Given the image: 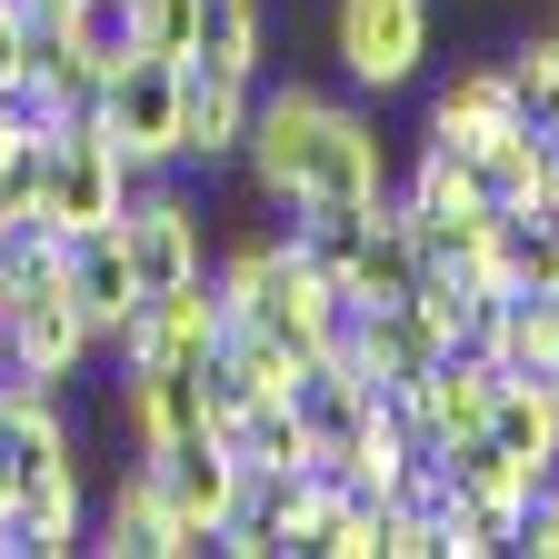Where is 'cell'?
<instances>
[{
  "instance_id": "d4e9b609",
  "label": "cell",
  "mask_w": 559,
  "mask_h": 559,
  "mask_svg": "<svg viewBox=\"0 0 559 559\" xmlns=\"http://www.w3.org/2000/svg\"><path fill=\"white\" fill-rule=\"evenodd\" d=\"M539 21H549V31H559V0H549V11H539Z\"/></svg>"
},
{
  "instance_id": "30bf717a",
  "label": "cell",
  "mask_w": 559,
  "mask_h": 559,
  "mask_svg": "<svg viewBox=\"0 0 559 559\" xmlns=\"http://www.w3.org/2000/svg\"><path fill=\"white\" fill-rule=\"evenodd\" d=\"M81 549H110V559H170V500H160V479L140 469V460L110 479V500H100V520H91Z\"/></svg>"
},
{
  "instance_id": "277c9868",
  "label": "cell",
  "mask_w": 559,
  "mask_h": 559,
  "mask_svg": "<svg viewBox=\"0 0 559 559\" xmlns=\"http://www.w3.org/2000/svg\"><path fill=\"white\" fill-rule=\"evenodd\" d=\"M100 130L120 160H180L170 130H180V60H151V50H120L110 81H100Z\"/></svg>"
},
{
  "instance_id": "ffe728a7",
  "label": "cell",
  "mask_w": 559,
  "mask_h": 559,
  "mask_svg": "<svg viewBox=\"0 0 559 559\" xmlns=\"http://www.w3.org/2000/svg\"><path fill=\"white\" fill-rule=\"evenodd\" d=\"M510 559H559V479H539L510 510Z\"/></svg>"
},
{
  "instance_id": "ac0fdd59",
  "label": "cell",
  "mask_w": 559,
  "mask_h": 559,
  "mask_svg": "<svg viewBox=\"0 0 559 559\" xmlns=\"http://www.w3.org/2000/svg\"><path fill=\"white\" fill-rule=\"evenodd\" d=\"M50 190V140H0V221H40Z\"/></svg>"
},
{
  "instance_id": "7c38bea8",
  "label": "cell",
  "mask_w": 559,
  "mask_h": 559,
  "mask_svg": "<svg viewBox=\"0 0 559 559\" xmlns=\"http://www.w3.org/2000/svg\"><path fill=\"white\" fill-rule=\"evenodd\" d=\"M489 440L530 469H559V380H520L500 370V400H489Z\"/></svg>"
},
{
  "instance_id": "44dd1931",
  "label": "cell",
  "mask_w": 559,
  "mask_h": 559,
  "mask_svg": "<svg viewBox=\"0 0 559 559\" xmlns=\"http://www.w3.org/2000/svg\"><path fill=\"white\" fill-rule=\"evenodd\" d=\"M450 11H460V21H489V11H500V0H450Z\"/></svg>"
},
{
  "instance_id": "cb8c5ba5",
  "label": "cell",
  "mask_w": 559,
  "mask_h": 559,
  "mask_svg": "<svg viewBox=\"0 0 559 559\" xmlns=\"http://www.w3.org/2000/svg\"><path fill=\"white\" fill-rule=\"evenodd\" d=\"M0 270H11V230H0Z\"/></svg>"
},
{
  "instance_id": "8992f818",
  "label": "cell",
  "mask_w": 559,
  "mask_h": 559,
  "mask_svg": "<svg viewBox=\"0 0 559 559\" xmlns=\"http://www.w3.org/2000/svg\"><path fill=\"white\" fill-rule=\"evenodd\" d=\"M240 140H250V81L180 60V130H170L180 170H240Z\"/></svg>"
},
{
  "instance_id": "6da1fadb",
  "label": "cell",
  "mask_w": 559,
  "mask_h": 559,
  "mask_svg": "<svg viewBox=\"0 0 559 559\" xmlns=\"http://www.w3.org/2000/svg\"><path fill=\"white\" fill-rule=\"evenodd\" d=\"M240 170L260 190V210L280 221V210H370L400 160H390V140L370 120L360 91H320V81H260L250 91V140H240Z\"/></svg>"
},
{
  "instance_id": "8fae6325",
  "label": "cell",
  "mask_w": 559,
  "mask_h": 559,
  "mask_svg": "<svg viewBox=\"0 0 559 559\" xmlns=\"http://www.w3.org/2000/svg\"><path fill=\"white\" fill-rule=\"evenodd\" d=\"M60 290L91 310V330L130 320L140 280H130V250H120V230H81V240H60Z\"/></svg>"
},
{
  "instance_id": "e0dca14e",
  "label": "cell",
  "mask_w": 559,
  "mask_h": 559,
  "mask_svg": "<svg viewBox=\"0 0 559 559\" xmlns=\"http://www.w3.org/2000/svg\"><path fill=\"white\" fill-rule=\"evenodd\" d=\"M500 70H510V100H520V120H539V110L559 100V31H549V21H530V31L500 50Z\"/></svg>"
},
{
  "instance_id": "9a60e30c",
  "label": "cell",
  "mask_w": 559,
  "mask_h": 559,
  "mask_svg": "<svg viewBox=\"0 0 559 559\" xmlns=\"http://www.w3.org/2000/svg\"><path fill=\"white\" fill-rule=\"evenodd\" d=\"M489 360L520 380H559V290H520L489 320Z\"/></svg>"
},
{
  "instance_id": "5b68a950",
  "label": "cell",
  "mask_w": 559,
  "mask_h": 559,
  "mask_svg": "<svg viewBox=\"0 0 559 559\" xmlns=\"http://www.w3.org/2000/svg\"><path fill=\"white\" fill-rule=\"evenodd\" d=\"M81 539H91V479H81V460H60V469H40V479L11 489V510H0V559H70Z\"/></svg>"
},
{
  "instance_id": "603a6c76",
  "label": "cell",
  "mask_w": 559,
  "mask_h": 559,
  "mask_svg": "<svg viewBox=\"0 0 559 559\" xmlns=\"http://www.w3.org/2000/svg\"><path fill=\"white\" fill-rule=\"evenodd\" d=\"M539 130H549V151H559V100H549V110H539Z\"/></svg>"
},
{
  "instance_id": "7402d4cb",
  "label": "cell",
  "mask_w": 559,
  "mask_h": 559,
  "mask_svg": "<svg viewBox=\"0 0 559 559\" xmlns=\"http://www.w3.org/2000/svg\"><path fill=\"white\" fill-rule=\"evenodd\" d=\"M539 210H559V151H549V190H539Z\"/></svg>"
},
{
  "instance_id": "5bb4252c",
  "label": "cell",
  "mask_w": 559,
  "mask_h": 559,
  "mask_svg": "<svg viewBox=\"0 0 559 559\" xmlns=\"http://www.w3.org/2000/svg\"><path fill=\"white\" fill-rule=\"evenodd\" d=\"M479 190H489V210H539V190H549V130L539 120H510L500 140H479Z\"/></svg>"
},
{
  "instance_id": "3957f363",
  "label": "cell",
  "mask_w": 559,
  "mask_h": 559,
  "mask_svg": "<svg viewBox=\"0 0 559 559\" xmlns=\"http://www.w3.org/2000/svg\"><path fill=\"white\" fill-rule=\"evenodd\" d=\"M120 250H130V280H140V300H160V290H190V280L210 270V221H200V200L170 180L151 200H130L120 210Z\"/></svg>"
},
{
  "instance_id": "9c48e42d",
  "label": "cell",
  "mask_w": 559,
  "mask_h": 559,
  "mask_svg": "<svg viewBox=\"0 0 559 559\" xmlns=\"http://www.w3.org/2000/svg\"><path fill=\"white\" fill-rule=\"evenodd\" d=\"M190 70H221V81H270V0H200L190 21Z\"/></svg>"
},
{
  "instance_id": "4fadbf2b",
  "label": "cell",
  "mask_w": 559,
  "mask_h": 559,
  "mask_svg": "<svg viewBox=\"0 0 559 559\" xmlns=\"http://www.w3.org/2000/svg\"><path fill=\"white\" fill-rule=\"evenodd\" d=\"M210 370H221L240 400H290L310 360H300V349L280 340V330H250V320H230V330H221V349H210Z\"/></svg>"
},
{
  "instance_id": "52a82bcc",
  "label": "cell",
  "mask_w": 559,
  "mask_h": 559,
  "mask_svg": "<svg viewBox=\"0 0 559 559\" xmlns=\"http://www.w3.org/2000/svg\"><path fill=\"white\" fill-rule=\"evenodd\" d=\"M510 120H520V100H510L500 60H450V81H430V100H419V140H450V151H479Z\"/></svg>"
},
{
  "instance_id": "2e32d148",
  "label": "cell",
  "mask_w": 559,
  "mask_h": 559,
  "mask_svg": "<svg viewBox=\"0 0 559 559\" xmlns=\"http://www.w3.org/2000/svg\"><path fill=\"white\" fill-rule=\"evenodd\" d=\"M400 200H409V210H430V221H469V210H489L479 160L450 151V140H419V160L400 170Z\"/></svg>"
},
{
  "instance_id": "7a4b0ae2",
  "label": "cell",
  "mask_w": 559,
  "mask_h": 559,
  "mask_svg": "<svg viewBox=\"0 0 559 559\" xmlns=\"http://www.w3.org/2000/svg\"><path fill=\"white\" fill-rule=\"evenodd\" d=\"M430 50H440V0H330V60L360 100L419 91Z\"/></svg>"
},
{
  "instance_id": "d6986e66",
  "label": "cell",
  "mask_w": 559,
  "mask_h": 559,
  "mask_svg": "<svg viewBox=\"0 0 559 559\" xmlns=\"http://www.w3.org/2000/svg\"><path fill=\"white\" fill-rule=\"evenodd\" d=\"M190 21H200V0H130V50L190 60Z\"/></svg>"
},
{
  "instance_id": "ba28073f",
  "label": "cell",
  "mask_w": 559,
  "mask_h": 559,
  "mask_svg": "<svg viewBox=\"0 0 559 559\" xmlns=\"http://www.w3.org/2000/svg\"><path fill=\"white\" fill-rule=\"evenodd\" d=\"M140 469L160 479L170 520H210V530H221V510L240 500V460H230V440H210V430H180L160 450H140Z\"/></svg>"
}]
</instances>
